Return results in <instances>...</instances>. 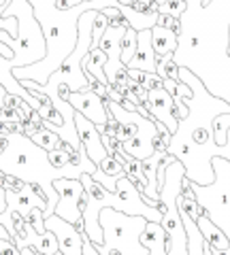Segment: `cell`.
Instances as JSON below:
<instances>
[{
	"instance_id": "6da1fadb",
	"label": "cell",
	"mask_w": 230,
	"mask_h": 255,
	"mask_svg": "<svg viewBox=\"0 0 230 255\" xmlns=\"http://www.w3.org/2000/svg\"><path fill=\"white\" fill-rule=\"evenodd\" d=\"M98 223L102 228V245L98 247L100 255L111 251H117L120 255H147V249L139 241L147 219L124 215L105 206L98 213Z\"/></svg>"
},
{
	"instance_id": "7a4b0ae2",
	"label": "cell",
	"mask_w": 230,
	"mask_h": 255,
	"mask_svg": "<svg viewBox=\"0 0 230 255\" xmlns=\"http://www.w3.org/2000/svg\"><path fill=\"white\" fill-rule=\"evenodd\" d=\"M58 194V204L53 209V215L68 223L81 221V211H79V198L83 194V185L79 179H55L53 185Z\"/></svg>"
},
{
	"instance_id": "3957f363",
	"label": "cell",
	"mask_w": 230,
	"mask_h": 255,
	"mask_svg": "<svg viewBox=\"0 0 230 255\" xmlns=\"http://www.w3.org/2000/svg\"><path fill=\"white\" fill-rule=\"evenodd\" d=\"M145 107L149 111V115L154 117V122L166 126V130L175 136L177 130H179V119L173 115V111H175V102H173V96L166 92L164 87H158V90L147 92Z\"/></svg>"
},
{
	"instance_id": "277c9868",
	"label": "cell",
	"mask_w": 230,
	"mask_h": 255,
	"mask_svg": "<svg viewBox=\"0 0 230 255\" xmlns=\"http://www.w3.org/2000/svg\"><path fill=\"white\" fill-rule=\"evenodd\" d=\"M45 230L55 234V241H58V251L62 255H81L83 253V234H79L73 223H68L64 219L49 215L45 217Z\"/></svg>"
},
{
	"instance_id": "5b68a950",
	"label": "cell",
	"mask_w": 230,
	"mask_h": 255,
	"mask_svg": "<svg viewBox=\"0 0 230 255\" xmlns=\"http://www.w3.org/2000/svg\"><path fill=\"white\" fill-rule=\"evenodd\" d=\"M68 105L75 109V113L83 115L88 122H92L96 128H102L109 119V111L105 107L100 96H96L92 90H81L73 92L68 96Z\"/></svg>"
},
{
	"instance_id": "8992f818",
	"label": "cell",
	"mask_w": 230,
	"mask_h": 255,
	"mask_svg": "<svg viewBox=\"0 0 230 255\" xmlns=\"http://www.w3.org/2000/svg\"><path fill=\"white\" fill-rule=\"evenodd\" d=\"M73 119H75V130H77L79 142H81L85 155L98 166L109 153H107V149L102 147V140H100V134L96 130V126H94L92 122H88V119H85L83 115H79V113H75Z\"/></svg>"
},
{
	"instance_id": "52a82bcc",
	"label": "cell",
	"mask_w": 230,
	"mask_h": 255,
	"mask_svg": "<svg viewBox=\"0 0 230 255\" xmlns=\"http://www.w3.org/2000/svg\"><path fill=\"white\" fill-rule=\"evenodd\" d=\"M156 64H158V58H156L154 47H152V32L149 30L137 32V51H134L132 60L126 64V68L156 73Z\"/></svg>"
},
{
	"instance_id": "ba28073f",
	"label": "cell",
	"mask_w": 230,
	"mask_h": 255,
	"mask_svg": "<svg viewBox=\"0 0 230 255\" xmlns=\"http://www.w3.org/2000/svg\"><path fill=\"white\" fill-rule=\"evenodd\" d=\"M196 226H198V232H201L203 241L207 243L213 251L218 253H226L230 251V241L226 238V234L209 219V213L198 204V217H196Z\"/></svg>"
},
{
	"instance_id": "9c48e42d",
	"label": "cell",
	"mask_w": 230,
	"mask_h": 255,
	"mask_svg": "<svg viewBox=\"0 0 230 255\" xmlns=\"http://www.w3.org/2000/svg\"><path fill=\"white\" fill-rule=\"evenodd\" d=\"M158 134V128L152 119H147L143 124L141 132L134 136L132 140H128L126 145H122V149L126 151L128 155H132L134 159H145L154 153V136Z\"/></svg>"
},
{
	"instance_id": "30bf717a",
	"label": "cell",
	"mask_w": 230,
	"mask_h": 255,
	"mask_svg": "<svg viewBox=\"0 0 230 255\" xmlns=\"http://www.w3.org/2000/svg\"><path fill=\"white\" fill-rule=\"evenodd\" d=\"M139 241L147 249V255H166V232L160 223L147 221Z\"/></svg>"
},
{
	"instance_id": "8fae6325",
	"label": "cell",
	"mask_w": 230,
	"mask_h": 255,
	"mask_svg": "<svg viewBox=\"0 0 230 255\" xmlns=\"http://www.w3.org/2000/svg\"><path fill=\"white\" fill-rule=\"evenodd\" d=\"M149 32H152V47H154L158 60L164 58L166 53H175L177 45H179V36L175 32L164 28V26H154Z\"/></svg>"
},
{
	"instance_id": "7c38bea8",
	"label": "cell",
	"mask_w": 230,
	"mask_h": 255,
	"mask_svg": "<svg viewBox=\"0 0 230 255\" xmlns=\"http://www.w3.org/2000/svg\"><path fill=\"white\" fill-rule=\"evenodd\" d=\"M105 64H107V55L102 53L98 47H92L88 51V55L81 60V70H83V75L94 77L102 85H109L107 77H105Z\"/></svg>"
},
{
	"instance_id": "4fadbf2b",
	"label": "cell",
	"mask_w": 230,
	"mask_h": 255,
	"mask_svg": "<svg viewBox=\"0 0 230 255\" xmlns=\"http://www.w3.org/2000/svg\"><path fill=\"white\" fill-rule=\"evenodd\" d=\"M120 11H122V17L128 21V26L137 32L152 30L158 23V13H139V11H134L132 6H120Z\"/></svg>"
},
{
	"instance_id": "5bb4252c",
	"label": "cell",
	"mask_w": 230,
	"mask_h": 255,
	"mask_svg": "<svg viewBox=\"0 0 230 255\" xmlns=\"http://www.w3.org/2000/svg\"><path fill=\"white\" fill-rule=\"evenodd\" d=\"M28 138L32 140L38 149H43L45 153H49V151H53V149L64 147V140H62V138H60V136H58V134H55L53 130H49V128H43V130H36V132H32Z\"/></svg>"
},
{
	"instance_id": "9a60e30c",
	"label": "cell",
	"mask_w": 230,
	"mask_h": 255,
	"mask_svg": "<svg viewBox=\"0 0 230 255\" xmlns=\"http://www.w3.org/2000/svg\"><path fill=\"white\" fill-rule=\"evenodd\" d=\"M134 51H137V30H132L130 26L124 30V34L120 38V58H122V64L126 66L130 60Z\"/></svg>"
},
{
	"instance_id": "2e32d148",
	"label": "cell",
	"mask_w": 230,
	"mask_h": 255,
	"mask_svg": "<svg viewBox=\"0 0 230 255\" xmlns=\"http://www.w3.org/2000/svg\"><path fill=\"white\" fill-rule=\"evenodd\" d=\"M109 28V19L102 15V11H94L92 15V47H96L100 36L105 34V30Z\"/></svg>"
},
{
	"instance_id": "e0dca14e",
	"label": "cell",
	"mask_w": 230,
	"mask_h": 255,
	"mask_svg": "<svg viewBox=\"0 0 230 255\" xmlns=\"http://www.w3.org/2000/svg\"><path fill=\"white\" fill-rule=\"evenodd\" d=\"M96 168H98L102 174H107V177H124V166L117 162L113 155H107V157L96 166Z\"/></svg>"
},
{
	"instance_id": "ac0fdd59",
	"label": "cell",
	"mask_w": 230,
	"mask_h": 255,
	"mask_svg": "<svg viewBox=\"0 0 230 255\" xmlns=\"http://www.w3.org/2000/svg\"><path fill=\"white\" fill-rule=\"evenodd\" d=\"M26 221L34 228V232H36V234L47 232V230H45V215H43V209H38V206H34V209H30V211H28Z\"/></svg>"
},
{
	"instance_id": "d6986e66",
	"label": "cell",
	"mask_w": 230,
	"mask_h": 255,
	"mask_svg": "<svg viewBox=\"0 0 230 255\" xmlns=\"http://www.w3.org/2000/svg\"><path fill=\"white\" fill-rule=\"evenodd\" d=\"M0 185H2L6 191H13V194H19V191H23L28 187L26 181H21L17 177H13V174H4L2 181H0Z\"/></svg>"
},
{
	"instance_id": "ffe728a7",
	"label": "cell",
	"mask_w": 230,
	"mask_h": 255,
	"mask_svg": "<svg viewBox=\"0 0 230 255\" xmlns=\"http://www.w3.org/2000/svg\"><path fill=\"white\" fill-rule=\"evenodd\" d=\"M141 87L145 92H152V90H158V87H164V81L156 73H143V79H141Z\"/></svg>"
},
{
	"instance_id": "44dd1931",
	"label": "cell",
	"mask_w": 230,
	"mask_h": 255,
	"mask_svg": "<svg viewBox=\"0 0 230 255\" xmlns=\"http://www.w3.org/2000/svg\"><path fill=\"white\" fill-rule=\"evenodd\" d=\"M132 9L139 11V13H156L152 0H134V2H132Z\"/></svg>"
},
{
	"instance_id": "7402d4cb",
	"label": "cell",
	"mask_w": 230,
	"mask_h": 255,
	"mask_svg": "<svg viewBox=\"0 0 230 255\" xmlns=\"http://www.w3.org/2000/svg\"><path fill=\"white\" fill-rule=\"evenodd\" d=\"M0 255H21L13 241H0Z\"/></svg>"
},
{
	"instance_id": "603a6c76",
	"label": "cell",
	"mask_w": 230,
	"mask_h": 255,
	"mask_svg": "<svg viewBox=\"0 0 230 255\" xmlns=\"http://www.w3.org/2000/svg\"><path fill=\"white\" fill-rule=\"evenodd\" d=\"M81 255H100V251L94 243H90L88 238H83V253Z\"/></svg>"
},
{
	"instance_id": "cb8c5ba5",
	"label": "cell",
	"mask_w": 230,
	"mask_h": 255,
	"mask_svg": "<svg viewBox=\"0 0 230 255\" xmlns=\"http://www.w3.org/2000/svg\"><path fill=\"white\" fill-rule=\"evenodd\" d=\"M6 149H9V136H6V134H0V155H2Z\"/></svg>"
},
{
	"instance_id": "d4e9b609",
	"label": "cell",
	"mask_w": 230,
	"mask_h": 255,
	"mask_svg": "<svg viewBox=\"0 0 230 255\" xmlns=\"http://www.w3.org/2000/svg\"><path fill=\"white\" fill-rule=\"evenodd\" d=\"M0 241H13V236L9 234V230H6L2 223H0Z\"/></svg>"
}]
</instances>
